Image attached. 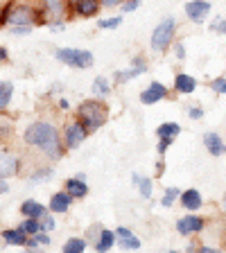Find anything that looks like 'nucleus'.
<instances>
[{
  "label": "nucleus",
  "mask_w": 226,
  "mask_h": 253,
  "mask_svg": "<svg viewBox=\"0 0 226 253\" xmlns=\"http://www.w3.org/2000/svg\"><path fill=\"white\" fill-rule=\"evenodd\" d=\"M27 145H32L34 149H39L41 154H45L50 161H59L63 156V142L59 138V131L54 129L50 122H34L25 129L23 133Z\"/></svg>",
  "instance_id": "1"
},
{
  "label": "nucleus",
  "mask_w": 226,
  "mask_h": 253,
  "mask_svg": "<svg viewBox=\"0 0 226 253\" xmlns=\"http://www.w3.org/2000/svg\"><path fill=\"white\" fill-rule=\"evenodd\" d=\"M77 120L84 122V126L90 133L97 131L100 126H104V122L109 120V109L106 104H102V100H84L77 109Z\"/></svg>",
  "instance_id": "2"
},
{
  "label": "nucleus",
  "mask_w": 226,
  "mask_h": 253,
  "mask_svg": "<svg viewBox=\"0 0 226 253\" xmlns=\"http://www.w3.org/2000/svg\"><path fill=\"white\" fill-rule=\"evenodd\" d=\"M54 59L61 61L63 66H70V68H90L93 66V52L79 50V47H57Z\"/></svg>",
  "instance_id": "3"
},
{
  "label": "nucleus",
  "mask_w": 226,
  "mask_h": 253,
  "mask_svg": "<svg viewBox=\"0 0 226 253\" xmlns=\"http://www.w3.org/2000/svg\"><path fill=\"white\" fill-rule=\"evenodd\" d=\"M174 32H177V21H174V16H165L163 21L158 23L152 32L149 45H152L154 52H165V50H168V45L172 43Z\"/></svg>",
  "instance_id": "4"
},
{
  "label": "nucleus",
  "mask_w": 226,
  "mask_h": 253,
  "mask_svg": "<svg viewBox=\"0 0 226 253\" xmlns=\"http://www.w3.org/2000/svg\"><path fill=\"white\" fill-rule=\"evenodd\" d=\"M39 18V11L30 5H14L5 9L2 14V23L5 25H34Z\"/></svg>",
  "instance_id": "5"
},
{
  "label": "nucleus",
  "mask_w": 226,
  "mask_h": 253,
  "mask_svg": "<svg viewBox=\"0 0 226 253\" xmlns=\"http://www.w3.org/2000/svg\"><path fill=\"white\" fill-rule=\"evenodd\" d=\"M89 129L84 126V122L82 120H75L70 122L68 126H66V131H63V140H66V147L68 149H77L82 142L86 140V136H89Z\"/></svg>",
  "instance_id": "6"
},
{
  "label": "nucleus",
  "mask_w": 226,
  "mask_h": 253,
  "mask_svg": "<svg viewBox=\"0 0 226 253\" xmlns=\"http://www.w3.org/2000/svg\"><path fill=\"white\" fill-rule=\"evenodd\" d=\"M204 226H206L204 217L195 215V212H190V215L179 217V219H177V233H179V235H183V237L197 235V233L204 231Z\"/></svg>",
  "instance_id": "7"
},
{
  "label": "nucleus",
  "mask_w": 226,
  "mask_h": 253,
  "mask_svg": "<svg viewBox=\"0 0 226 253\" xmlns=\"http://www.w3.org/2000/svg\"><path fill=\"white\" fill-rule=\"evenodd\" d=\"M183 9L190 21L201 25V23L208 18V14H211V2H206V0H190V2H185Z\"/></svg>",
  "instance_id": "8"
},
{
  "label": "nucleus",
  "mask_w": 226,
  "mask_h": 253,
  "mask_svg": "<svg viewBox=\"0 0 226 253\" xmlns=\"http://www.w3.org/2000/svg\"><path fill=\"white\" fill-rule=\"evenodd\" d=\"M165 97H168V88H165V84H161V82H152V84L140 93V102L145 106L158 104V102L165 100Z\"/></svg>",
  "instance_id": "9"
},
{
  "label": "nucleus",
  "mask_w": 226,
  "mask_h": 253,
  "mask_svg": "<svg viewBox=\"0 0 226 253\" xmlns=\"http://www.w3.org/2000/svg\"><path fill=\"white\" fill-rule=\"evenodd\" d=\"M73 195H70L68 190H61V192H54L52 197H50V212H57V215H63V212H68L70 204H73Z\"/></svg>",
  "instance_id": "10"
},
{
  "label": "nucleus",
  "mask_w": 226,
  "mask_h": 253,
  "mask_svg": "<svg viewBox=\"0 0 226 253\" xmlns=\"http://www.w3.org/2000/svg\"><path fill=\"white\" fill-rule=\"evenodd\" d=\"M147 70V63H145V59H134V63L129 66L127 70H118L116 73V84H125V82H129V79H134V77H138V75H142Z\"/></svg>",
  "instance_id": "11"
},
{
  "label": "nucleus",
  "mask_w": 226,
  "mask_h": 253,
  "mask_svg": "<svg viewBox=\"0 0 226 253\" xmlns=\"http://www.w3.org/2000/svg\"><path fill=\"white\" fill-rule=\"evenodd\" d=\"M66 190H68L70 195H73V199H84L86 195H89V185H86V174H77V176H73V179L66 181Z\"/></svg>",
  "instance_id": "12"
},
{
  "label": "nucleus",
  "mask_w": 226,
  "mask_h": 253,
  "mask_svg": "<svg viewBox=\"0 0 226 253\" xmlns=\"http://www.w3.org/2000/svg\"><path fill=\"white\" fill-rule=\"evenodd\" d=\"M181 206H183L188 212H195V211H199L201 206H204V199H201V192L199 190H195V188H190V190H183L181 192Z\"/></svg>",
  "instance_id": "13"
},
{
  "label": "nucleus",
  "mask_w": 226,
  "mask_h": 253,
  "mask_svg": "<svg viewBox=\"0 0 226 253\" xmlns=\"http://www.w3.org/2000/svg\"><path fill=\"white\" fill-rule=\"evenodd\" d=\"M174 90H177L179 95L195 93L197 90V79L188 73H177V77H174Z\"/></svg>",
  "instance_id": "14"
},
{
  "label": "nucleus",
  "mask_w": 226,
  "mask_h": 253,
  "mask_svg": "<svg viewBox=\"0 0 226 253\" xmlns=\"http://www.w3.org/2000/svg\"><path fill=\"white\" fill-rule=\"evenodd\" d=\"M18 168H21L18 158L11 156V154H7V152H2V163H0V179H11V176H16V174H18Z\"/></svg>",
  "instance_id": "15"
},
{
  "label": "nucleus",
  "mask_w": 226,
  "mask_h": 253,
  "mask_svg": "<svg viewBox=\"0 0 226 253\" xmlns=\"http://www.w3.org/2000/svg\"><path fill=\"white\" fill-rule=\"evenodd\" d=\"M100 0H77L73 5V11L77 16H82V18H90V16H95L97 11H100Z\"/></svg>",
  "instance_id": "16"
},
{
  "label": "nucleus",
  "mask_w": 226,
  "mask_h": 253,
  "mask_svg": "<svg viewBox=\"0 0 226 253\" xmlns=\"http://www.w3.org/2000/svg\"><path fill=\"white\" fill-rule=\"evenodd\" d=\"M204 145H206V149H208V154H211V156H222V154L226 152L224 140H222L217 133H213V131L204 133Z\"/></svg>",
  "instance_id": "17"
},
{
  "label": "nucleus",
  "mask_w": 226,
  "mask_h": 253,
  "mask_svg": "<svg viewBox=\"0 0 226 253\" xmlns=\"http://www.w3.org/2000/svg\"><path fill=\"white\" fill-rule=\"evenodd\" d=\"M2 240H5V244H11V247H25L30 235L25 231H21V228H5Z\"/></svg>",
  "instance_id": "18"
},
{
  "label": "nucleus",
  "mask_w": 226,
  "mask_h": 253,
  "mask_svg": "<svg viewBox=\"0 0 226 253\" xmlns=\"http://www.w3.org/2000/svg\"><path fill=\"white\" fill-rule=\"evenodd\" d=\"M118 242V235H116V231H109V228H100V237L95 240V251L97 253H104V251H109L113 244Z\"/></svg>",
  "instance_id": "19"
},
{
  "label": "nucleus",
  "mask_w": 226,
  "mask_h": 253,
  "mask_svg": "<svg viewBox=\"0 0 226 253\" xmlns=\"http://www.w3.org/2000/svg\"><path fill=\"white\" fill-rule=\"evenodd\" d=\"M45 212H47L45 206L39 204V201H34V199H25L21 204V215L23 217H37V219H41Z\"/></svg>",
  "instance_id": "20"
},
{
  "label": "nucleus",
  "mask_w": 226,
  "mask_h": 253,
  "mask_svg": "<svg viewBox=\"0 0 226 253\" xmlns=\"http://www.w3.org/2000/svg\"><path fill=\"white\" fill-rule=\"evenodd\" d=\"M132 183L138 188V192H140L142 199H149L152 197V188H154V181L147 179V176H140V174L134 172L132 174Z\"/></svg>",
  "instance_id": "21"
},
{
  "label": "nucleus",
  "mask_w": 226,
  "mask_h": 253,
  "mask_svg": "<svg viewBox=\"0 0 226 253\" xmlns=\"http://www.w3.org/2000/svg\"><path fill=\"white\" fill-rule=\"evenodd\" d=\"M43 14L47 16V23L61 18V14H63V0H43Z\"/></svg>",
  "instance_id": "22"
},
{
  "label": "nucleus",
  "mask_w": 226,
  "mask_h": 253,
  "mask_svg": "<svg viewBox=\"0 0 226 253\" xmlns=\"http://www.w3.org/2000/svg\"><path fill=\"white\" fill-rule=\"evenodd\" d=\"M90 93H93V97H97V100L109 97V93H111L109 79H106V77H95L93 79V86H90Z\"/></svg>",
  "instance_id": "23"
},
{
  "label": "nucleus",
  "mask_w": 226,
  "mask_h": 253,
  "mask_svg": "<svg viewBox=\"0 0 226 253\" xmlns=\"http://www.w3.org/2000/svg\"><path fill=\"white\" fill-rule=\"evenodd\" d=\"M181 133V125L179 122H163L156 126V136L158 138H177Z\"/></svg>",
  "instance_id": "24"
},
{
  "label": "nucleus",
  "mask_w": 226,
  "mask_h": 253,
  "mask_svg": "<svg viewBox=\"0 0 226 253\" xmlns=\"http://www.w3.org/2000/svg\"><path fill=\"white\" fill-rule=\"evenodd\" d=\"M86 240L84 237H68L66 242H63V253H82L86 249Z\"/></svg>",
  "instance_id": "25"
},
{
  "label": "nucleus",
  "mask_w": 226,
  "mask_h": 253,
  "mask_svg": "<svg viewBox=\"0 0 226 253\" xmlns=\"http://www.w3.org/2000/svg\"><path fill=\"white\" fill-rule=\"evenodd\" d=\"M11 95H14V84H11V82H2V84H0V109L2 111L9 106Z\"/></svg>",
  "instance_id": "26"
},
{
  "label": "nucleus",
  "mask_w": 226,
  "mask_h": 253,
  "mask_svg": "<svg viewBox=\"0 0 226 253\" xmlns=\"http://www.w3.org/2000/svg\"><path fill=\"white\" fill-rule=\"evenodd\" d=\"M18 228H21V231H25L27 235H37V233L41 231V221H39L37 217H25V219L18 224Z\"/></svg>",
  "instance_id": "27"
},
{
  "label": "nucleus",
  "mask_w": 226,
  "mask_h": 253,
  "mask_svg": "<svg viewBox=\"0 0 226 253\" xmlns=\"http://www.w3.org/2000/svg\"><path fill=\"white\" fill-rule=\"evenodd\" d=\"M118 249H122V251H136V249H140V240L136 235L118 237Z\"/></svg>",
  "instance_id": "28"
},
{
  "label": "nucleus",
  "mask_w": 226,
  "mask_h": 253,
  "mask_svg": "<svg viewBox=\"0 0 226 253\" xmlns=\"http://www.w3.org/2000/svg\"><path fill=\"white\" fill-rule=\"evenodd\" d=\"M177 199H181V190H179V188H168V190L163 192L161 206H163V208H170V206H172Z\"/></svg>",
  "instance_id": "29"
},
{
  "label": "nucleus",
  "mask_w": 226,
  "mask_h": 253,
  "mask_svg": "<svg viewBox=\"0 0 226 253\" xmlns=\"http://www.w3.org/2000/svg\"><path fill=\"white\" fill-rule=\"evenodd\" d=\"M122 16H111V18H102V21H97V27L100 30H113V27H120L122 25Z\"/></svg>",
  "instance_id": "30"
},
{
  "label": "nucleus",
  "mask_w": 226,
  "mask_h": 253,
  "mask_svg": "<svg viewBox=\"0 0 226 253\" xmlns=\"http://www.w3.org/2000/svg\"><path fill=\"white\" fill-rule=\"evenodd\" d=\"M50 176H52V168H41L30 176V183H41V181L50 179Z\"/></svg>",
  "instance_id": "31"
},
{
  "label": "nucleus",
  "mask_w": 226,
  "mask_h": 253,
  "mask_svg": "<svg viewBox=\"0 0 226 253\" xmlns=\"http://www.w3.org/2000/svg\"><path fill=\"white\" fill-rule=\"evenodd\" d=\"M211 88L215 90V93H220V95H226V75H224V77L213 79V82H211Z\"/></svg>",
  "instance_id": "32"
},
{
  "label": "nucleus",
  "mask_w": 226,
  "mask_h": 253,
  "mask_svg": "<svg viewBox=\"0 0 226 253\" xmlns=\"http://www.w3.org/2000/svg\"><path fill=\"white\" fill-rule=\"evenodd\" d=\"M39 221H41V231H47V233L54 231V226H57V224H54V217H50L47 212H45V215H43Z\"/></svg>",
  "instance_id": "33"
},
{
  "label": "nucleus",
  "mask_w": 226,
  "mask_h": 253,
  "mask_svg": "<svg viewBox=\"0 0 226 253\" xmlns=\"http://www.w3.org/2000/svg\"><path fill=\"white\" fill-rule=\"evenodd\" d=\"M34 30V25H9V34H16V37H21V34H30Z\"/></svg>",
  "instance_id": "34"
},
{
  "label": "nucleus",
  "mask_w": 226,
  "mask_h": 253,
  "mask_svg": "<svg viewBox=\"0 0 226 253\" xmlns=\"http://www.w3.org/2000/svg\"><path fill=\"white\" fill-rule=\"evenodd\" d=\"M174 142V138H158V145H156V149H158V154L163 156L165 152H168V147Z\"/></svg>",
  "instance_id": "35"
},
{
  "label": "nucleus",
  "mask_w": 226,
  "mask_h": 253,
  "mask_svg": "<svg viewBox=\"0 0 226 253\" xmlns=\"http://www.w3.org/2000/svg\"><path fill=\"white\" fill-rule=\"evenodd\" d=\"M211 32H217V34H226V18H217L215 23H211Z\"/></svg>",
  "instance_id": "36"
},
{
  "label": "nucleus",
  "mask_w": 226,
  "mask_h": 253,
  "mask_svg": "<svg viewBox=\"0 0 226 253\" xmlns=\"http://www.w3.org/2000/svg\"><path fill=\"white\" fill-rule=\"evenodd\" d=\"M188 118H190V120H201V118H204V111H201L199 106H190V109H188Z\"/></svg>",
  "instance_id": "37"
},
{
  "label": "nucleus",
  "mask_w": 226,
  "mask_h": 253,
  "mask_svg": "<svg viewBox=\"0 0 226 253\" xmlns=\"http://www.w3.org/2000/svg\"><path fill=\"white\" fill-rule=\"evenodd\" d=\"M32 237H37V242L41 244V247H47V244H50V235H47V231H39L37 235H32Z\"/></svg>",
  "instance_id": "38"
},
{
  "label": "nucleus",
  "mask_w": 226,
  "mask_h": 253,
  "mask_svg": "<svg viewBox=\"0 0 226 253\" xmlns=\"http://www.w3.org/2000/svg\"><path fill=\"white\" fill-rule=\"evenodd\" d=\"M142 0H127V2H122V11H134L140 7Z\"/></svg>",
  "instance_id": "39"
},
{
  "label": "nucleus",
  "mask_w": 226,
  "mask_h": 253,
  "mask_svg": "<svg viewBox=\"0 0 226 253\" xmlns=\"http://www.w3.org/2000/svg\"><path fill=\"white\" fill-rule=\"evenodd\" d=\"M174 54H177V59H179V61H183V59H185V47H183V43H177V45H174Z\"/></svg>",
  "instance_id": "40"
},
{
  "label": "nucleus",
  "mask_w": 226,
  "mask_h": 253,
  "mask_svg": "<svg viewBox=\"0 0 226 253\" xmlns=\"http://www.w3.org/2000/svg\"><path fill=\"white\" fill-rule=\"evenodd\" d=\"M116 235H118V237H127V235H134V233H132V228L118 226V228H116Z\"/></svg>",
  "instance_id": "41"
},
{
  "label": "nucleus",
  "mask_w": 226,
  "mask_h": 253,
  "mask_svg": "<svg viewBox=\"0 0 226 253\" xmlns=\"http://www.w3.org/2000/svg\"><path fill=\"white\" fill-rule=\"evenodd\" d=\"M102 7H116V5H122L125 0H100Z\"/></svg>",
  "instance_id": "42"
},
{
  "label": "nucleus",
  "mask_w": 226,
  "mask_h": 253,
  "mask_svg": "<svg viewBox=\"0 0 226 253\" xmlns=\"http://www.w3.org/2000/svg\"><path fill=\"white\" fill-rule=\"evenodd\" d=\"M68 100H66V97H61V100H59V109H63V111H68Z\"/></svg>",
  "instance_id": "43"
},
{
  "label": "nucleus",
  "mask_w": 226,
  "mask_h": 253,
  "mask_svg": "<svg viewBox=\"0 0 226 253\" xmlns=\"http://www.w3.org/2000/svg\"><path fill=\"white\" fill-rule=\"evenodd\" d=\"M7 190H9V188H7V179H2V183H0V192H2V195H7Z\"/></svg>",
  "instance_id": "44"
},
{
  "label": "nucleus",
  "mask_w": 226,
  "mask_h": 253,
  "mask_svg": "<svg viewBox=\"0 0 226 253\" xmlns=\"http://www.w3.org/2000/svg\"><path fill=\"white\" fill-rule=\"evenodd\" d=\"M199 251L201 253H215V249L213 247H199Z\"/></svg>",
  "instance_id": "45"
},
{
  "label": "nucleus",
  "mask_w": 226,
  "mask_h": 253,
  "mask_svg": "<svg viewBox=\"0 0 226 253\" xmlns=\"http://www.w3.org/2000/svg\"><path fill=\"white\" fill-rule=\"evenodd\" d=\"M0 61H7V50L5 47H0Z\"/></svg>",
  "instance_id": "46"
},
{
  "label": "nucleus",
  "mask_w": 226,
  "mask_h": 253,
  "mask_svg": "<svg viewBox=\"0 0 226 253\" xmlns=\"http://www.w3.org/2000/svg\"><path fill=\"white\" fill-rule=\"evenodd\" d=\"M222 206H224V211H226V195H224V201H222Z\"/></svg>",
  "instance_id": "47"
},
{
  "label": "nucleus",
  "mask_w": 226,
  "mask_h": 253,
  "mask_svg": "<svg viewBox=\"0 0 226 253\" xmlns=\"http://www.w3.org/2000/svg\"><path fill=\"white\" fill-rule=\"evenodd\" d=\"M68 2H70V5H75V2H77V0H68Z\"/></svg>",
  "instance_id": "48"
}]
</instances>
